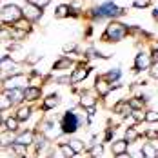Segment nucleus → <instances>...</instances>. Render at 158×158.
Returning <instances> with one entry per match:
<instances>
[{
  "instance_id": "f257e3e1",
  "label": "nucleus",
  "mask_w": 158,
  "mask_h": 158,
  "mask_svg": "<svg viewBox=\"0 0 158 158\" xmlns=\"http://www.w3.org/2000/svg\"><path fill=\"white\" fill-rule=\"evenodd\" d=\"M126 35H127V27L126 26L114 22V24H109V26H107V29H106V33H104V40L118 42V40H122Z\"/></svg>"
},
{
  "instance_id": "f03ea898",
  "label": "nucleus",
  "mask_w": 158,
  "mask_h": 158,
  "mask_svg": "<svg viewBox=\"0 0 158 158\" xmlns=\"http://www.w3.org/2000/svg\"><path fill=\"white\" fill-rule=\"evenodd\" d=\"M124 15V9L114 6V2H104L100 7L95 9V16L98 18H106V16H120Z\"/></svg>"
},
{
  "instance_id": "7ed1b4c3",
  "label": "nucleus",
  "mask_w": 158,
  "mask_h": 158,
  "mask_svg": "<svg viewBox=\"0 0 158 158\" xmlns=\"http://www.w3.org/2000/svg\"><path fill=\"white\" fill-rule=\"evenodd\" d=\"M20 16H22V9L13 6V4L4 6L0 9V20H4V22H13V24H16L20 20Z\"/></svg>"
},
{
  "instance_id": "20e7f679",
  "label": "nucleus",
  "mask_w": 158,
  "mask_h": 158,
  "mask_svg": "<svg viewBox=\"0 0 158 158\" xmlns=\"http://www.w3.org/2000/svg\"><path fill=\"white\" fill-rule=\"evenodd\" d=\"M80 126V120L78 116L75 114V113H71V111H67L65 114H64L62 118V131L64 133H75Z\"/></svg>"
},
{
  "instance_id": "39448f33",
  "label": "nucleus",
  "mask_w": 158,
  "mask_h": 158,
  "mask_svg": "<svg viewBox=\"0 0 158 158\" xmlns=\"http://www.w3.org/2000/svg\"><path fill=\"white\" fill-rule=\"evenodd\" d=\"M24 84H26V77L15 75V77L6 80V89H20V85H24Z\"/></svg>"
},
{
  "instance_id": "423d86ee",
  "label": "nucleus",
  "mask_w": 158,
  "mask_h": 158,
  "mask_svg": "<svg viewBox=\"0 0 158 158\" xmlns=\"http://www.w3.org/2000/svg\"><path fill=\"white\" fill-rule=\"evenodd\" d=\"M149 64H151L149 55L140 53V55L136 56V60H135V69H136V71H143V69H147V67H149Z\"/></svg>"
},
{
  "instance_id": "0eeeda50",
  "label": "nucleus",
  "mask_w": 158,
  "mask_h": 158,
  "mask_svg": "<svg viewBox=\"0 0 158 158\" xmlns=\"http://www.w3.org/2000/svg\"><path fill=\"white\" fill-rule=\"evenodd\" d=\"M22 15L26 16L27 20H36V18L40 16V9H38L36 6H33V4H27V6L24 7V11H22Z\"/></svg>"
},
{
  "instance_id": "6e6552de",
  "label": "nucleus",
  "mask_w": 158,
  "mask_h": 158,
  "mask_svg": "<svg viewBox=\"0 0 158 158\" xmlns=\"http://www.w3.org/2000/svg\"><path fill=\"white\" fill-rule=\"evenodd\" d=\"M87 75H89V69H87V67H78V69L73 73L71 82H73V84H77V82H80V80H84Z\"/></svg>"
},
{
  "instance_id": "1a4fd4ad",
  "label": "nucleus",
  "mask_w": 158,
  "mask_h": 158,
  "mask_svg": "<svg viewBox=\"0 0 158 158\" xmlns=\"http://www.w3.org/2000/svg\"><path fill=\"white\" fill-rule=\"evenodd\" d=\"M7 96H9L11 102H22V100H26L24 91H20V89H7Z\"/></svg>"
},
{
  "instance_id": "9d476101",
  "label": "nucleus",
  "mask_w": 158,
  "mask_h": 158,
  "mask_svg": "<svg viewBox=\"0 0 158 158\" xmlns=\"http://www.w3.org/2000/svg\"><path fill=\"white\" fill-rule=\"evenodd\" d=\"M33 138H35V135L33 133H22L18 138H15V143H20V145H29V143L33 142Z\"/></svg>"
},
{
  "instance_id": "9b49d317",
  "label": "nucleus",
  "mask_w": 158,
  "mask_h": 158,
  "mask_svg": "<svg viewBox=\"0 0 158 158\" xmlns=\"http://www.w3.org/2000/svg\"><path fill=\"white\" fill-rule=\"evenodd\" d=\"M126 151H127V142H126V140H118V142L113 143V153H114L116 156L124 155Z\"/></svg>"
},
{
  "instance_id": "f8f14e48",
  "label": "nucleus",
  "mask_w": 158,
  "mask_h": 158,
  "mask_svg": "<svg viewBox=\"0 0 158 158\" xmlns=\"http://www.w3.org/2000/svg\"><path fill=\"white\" fill-rule=\"evenodd\" d=\"M156 151L158 149L153 143H145L142 149V155H143V158H156Z\"/></svg>"
},
{
  "instance_id": "ddd939ff",
  "label": "nucleus",
  "mask_w": 158,
  "mask_h": 158,
  "mask_svg": "<svg viewBox=\"0 0 158 158\" xmlns=\"http://www.w3.org/2000/svg\"><path fill=\"white\" fill-rule=\"evenodd\" d=\"M15 62L9 58V56H2L0 58V71H13Z\"/></svg>"
},
{
  "instance_id": "4468645a",
  "label": "nucleus",
  "mask_w": 158,
  "mask_h": 158,
  "mask_svg": "<svg viewBox=\"0 0 158 158\" xmlns=\"http://www.w3.org/2000/svg\"><path fill=\"white\" fill-rule=\"evenodd\" d=\"M58 102H60V96L58 95H51L46 98V102H44V109H51V107H56L58 106Z\"/></svg>"
},
{
  "instance_id": "2eb2a0df",
  "label": "nucleus",
  "mask_w": 158,
  "mask_h": 158,
  "mask_svg": "<svg viewBox=\"0 0 158 158\" xmlns=\"http://www.w3.org/2000/svg\"><path fill=\"white\" fill-rule=\"evenodd\" d=\"M24 95H26V100H36L40 96V89L38 87H27L24 91Z\"/></svg>"
},
{
  "instance_id": "dca6fc26",
  "label": "nucleus",
  "mask_w": 158,
  "mask_h": 158,
  "mask_svg": "<svg viewBox=\"0 0 158 158\" xmlns=\"http://www.w3.org/2000/svg\"><path fill=\"white\" fill-rule=\"evenodd\" d=\"M0 143H2V145H7V143H15V140H13V131H7V133L0 135Z\"/></svg>"
},
{
  "instance_id": "f3484780",
  "label": "nucleus",
  "mask_w": 158,
  "mask_h": 158,
  "mask_svg": "<svg viewBox=\"0 0 158 158\" xmlns=\"http://www.w3.org/2000/svg\"><path fill=\"white\" fill-rule=\"evenodd\" d=\"M96 89H98V93H100V95H107L109 87H107V82H106V78H100L98 82H96Z\"/></svg>"
},
{
  "instance_id": "a211bd4d",
  "label": "nucleus",
  "mask_w": 158,
  "mask_h": 158,
  "mask_svg": "<svg viewBox=\"0 0 158 158\" xmlns=\"http://www.w3.org/2000/svg\"><path fill=\"white\" fill-rule=\"evenodd\" d=\"M69 6H58L56 7V11H55V16H58V18H64V16H67L69 15Z\"/></svg>"
},
{
  "instance_id": "6ab92c4d",
  "label": "nucleus",
  "mask_w": 158,
  "mask_h": 158,
  "mask_svg": "<svg viewBox=\"0 0 158 158\" xmlns=\"http://www.w3.org/2000/svg\"><path fill=\"white\" fill-rule=\"evenodd\" d=\"M60 149H62V155L65 158H73L75 155H77V153L71 149V145H67V143H62V145H60Z\"/></svg>"
},
{
  "instance_id": "aec40b11",
  "label": "nucleus",
  "mask_w": 158,
  "mask_h": 158,
  "mask_svg": "<svg viewBox=\"0 0 158 158\" xmlns=\"http://www.w3.org/2000/svg\"><path fill=\"white\" fill-rule=\"evenodd\" d=\"M29 116H31V109L29 107H22V109L16 113V118L18 120H27Z\"/></svg>"
},
{
  "instance_id": "412c9836",
  "label": "nucleus",
  "mask_w": 158,
  "mask_h": 158,
  "mask_svg": "<svg viewBox=\"0 0 158 158\" xmlns=\"http://www.w3.org/2000/svg\"><path fill=\"white\" fill-rule=\"evenodd\" d=\"M120 75H122V73H120V69H113V71H109V73H107V75H106L104 78L109 80V82H113V84H114V80L120 78Z\"/></svg>"
},
{
  "instance_id": "4be33fe9",
  "label": "nucleus",
  "mask_w": 158,
  "mask_h": 158,
  "mask_svg": "<svg viewBox=\"0 0 158 158\" xmlns=\"http://www.w3.org/2000/svg\"><path fill=\"white\" fill-rule=\"evenodd\" d=\"M65 67H71V56H65L60 62L55 64V69H65Z\"/></svg>"
},
{
  "instance_id": "5701e85b",
  "label": "nucleus",
  "mask_w": 158,
  "mask_h": 158,
  "mask_svg": "<svg viewBox=\"0 0 158 158\" xmlns=\"http://www.w3.org/2000/svg\"><path fill=\"white\" fill-rule=\"evenodd\" d=\"M80 104H82L84 107H87V109H89V107H93V106H95V98H93V96H89V95H84Z\"/></svg>"
},
{
  "instance_id": "b1692460",
  "label": "nucleus",
  "mask_w": 158,
  "mask_h": 158,
  "mask_svg": "<svg viewBox=\"0 0 158 158\" xmlns=\"http://www.w3.org/2000/svg\"><path fill=\"white\" fill-rule=\"evenodd\" d=\"M11 100H9V96L7 95H0V109H7V107H11Z\"/></svg>"
},
{
  "instance_id": "393cba45",
  "label": "nucleus",
  "mask_w": 158,
  "mask_h": 158,
  "mask_svg": "<svg viewBox=\"0 0 158 158\" xmlns=\"http://www.w3.org/2000/svg\"><path fill=\"white\" fill-rule=\"evenodd\" d=\"M6 126H7L9 131H16V129H18V118H13V116L7 118V120H6Z\"/></svg>"
},
{
  "instance_id": "a878e982",
  "label": "nucleus",
  "mask_w": 158,
  "mask_h": 158,
  "mask_svg": "<svg viewBox=\"0 0 158 158\" xmlns=\"http://www.w3.org/2000/svg\"><path fill=\"white\" fill-rule=\"evenodd\" d=\"M138 138V133L135 129H127L126 131V142H135Z\"/></svg>"
},
{
  "instance_id": "bb28decb",
  "label": "nucleus",
  "mask_w": 158,
  "mask_h": 158,
  "mask_svg": "<svg viewBox=\"0 0 158 158\" xmlns=\"http://www.w3.org/2000/svg\"><path fill=\"white\" fill-rule=\"evenodd\" d=\"M69 145H71V149H73L75 153L84 151V145H82V142H80V140H73V142H69Z\"/></svg>"
},
{
  "instance_id": "cd10ccee",
  "label": "nucleus",
  "mask_w": 158,
  "mask_h": 158,
  "mask_svg": "<svg viewBox=\"0 0 158 158\" xmlns=\"http://www.w3.org/2000/svg\"><path fill=\"white\" fill-rule=\"evenodd\" d=\"M145 120H147V122H158V113L156 111H149V113H145Z\"/></svg>"
},
{
  "instance_id": "c85d7f7f",
  "label": "nucleus",
  "mask_w": 158,
  "mask_h": 158,
  "mask_svg": "<svg viewBox=\"0 0 158 158\" xmlns=\"http://www.w3.org/2000/svg\"><path fill=\"white\" fill-rule=\"evenodd\" d=\"M49 2H51V0H29V4L36 6L38 9H40V7H46V6H48Z\"/></svg>"
},
{
  "instance_id": "c756f323",
  "label": "nucleus",
  "mask_w": 158,
  "mask_h": 158,
  "mask_svg": "<svg viewBox=\"0 0 158 158\" xmlns=\"http://www.w3.org/2000/svg\"><path fill=\"white\" fill-rule=\"evenodd\" d=\"M149 4V0H135V6L136 7H145Z\"/></svg>"
},
{
  "instance_id": "7c9ffc66",
  "label": "nucleus",
  "mask_w": 158,
  "mask_h": 158,
  "mask_svg": "<svg viewBox=\"0 0 158 158\" xmlns=\"http://www.w3.org/2000/svg\"><path fill=\"white\" fill-rule=\"evenodd\" d=\"M16 27L18 29H29V24L27 22H16Z\"/></svg>"
},
{
  "instance_id": "2f4dec72",
  "label": "nucleus",
  "mask_w": 158,
  "mask_h": 158,
  "mask_svg": "<svg viewBox=\"0 0 158 158\" xmlns=\"http://www.w3.org/2000/svg\"><path fill=\"white\" fill-rule=\"evenodd\" d=\"M98 155H102V145H95L93 149V156H98Z\"/></svg>"
},
{
  "instance_id": "473e14b6",
  "label": "nucleus",
  "mask_w": 158,
  "mask_h": 158,
  "mask_svg": "<svg viewBox=\"0 0 158 158\" xmlns=\"http://www.w3.org/2000/svg\"><path fill=\"white\" fill-rule=\"evenodd\" d=\"M151 75H153L155 78H158V64L155 65V67H153V71H151Z\"/></svg>"
},
{
  "instance_id": "72a5a7b5",
  "label": "nucleus",
  "mask_w": 158,
  "mask_h": 158,
  "mask_svg": "<svg viewBox=\"0 0 158 158\" xmlns=\"http://www.w3.org/2000/svg\"><path fill=\"white\" fill-rule=\"evenodd\" d=\"M153 62L158 64V49H153Z\"/></svg>"
},
{
  "instance_id": "f704fd0d",
  "label": "nucleus",
  "mask_w": 158,
  "mask_h": 158,
  "mask_svg": "<svg viewBox=\"0 0 158 158\" xmlns=\"http://www.w3.org/2000/svg\"><path fill=\"white\" fill-rule=\"evenodd\" d=\"M131 158H143L142 151H136V153H133V155H131Z\"/></svg>"
},
{
  "instance_id": "c9c22d12",
  "label": "nucleus",
  "mask_w": 158,
  "mask_h": 158,
  "mask_svg": "<svg viewBox=\"0 0 158 158\" xmlns=\"http://www.w3.org/2000/svg\"><path fill=\"white\" fill-rule=\"evenodd\" d=\"M69 49H75V44H67L65 46V51H69Z\"/></svg>"
},
{
  "instance_id": "e433bc0d",
  "label": "nucleus",
  "mask_w": 158,
  "mask_h": 158,
  "mask_svg": "<svg viewBox=\"0 0 158 158\" xmlns=\"http://www.w3.org/2000/svg\"><path fill=\"white\" fill-rule=\"evenodd\" d=\"M118 158H127V156H124V155H120V156H118Z\"/></svg>"
},
{
  "instance_id": "4c0bfd02",
  "label": "nucleus",
  "mask_w": 158,
  "mask_h": 158,
  "mask_svg": "<svg viewBox=\"0 0 158 158\" xmlns=\"http://www.w3.org/2000/svg\"><path fill=\"white\" fill-rule=\"evenodd\" d=\"M0 124H2V114H0Z\"/></svg>"
},
{
  "instance_id": "58836bf2",
  "label": "nucleus",
  "mask_w": 158,
  "mask_h": 158,
  "mask_svg": "<svg viewBox=\"0 0 158 158\" xmlns=\"http://www.w3.org/2000/svg\"><path fill=\"white\" fill-rule=\"evenodd\" d=\"M156 158H158V151H156Z\"/></svg>"
}]
</instances>
